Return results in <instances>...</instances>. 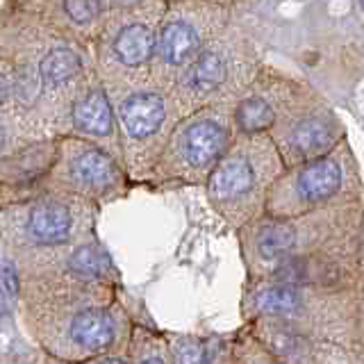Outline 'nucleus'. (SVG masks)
<instances>
[{
  "mask_svg": "<svg viewBox=\"0 0 364 364\" xmlns=\"http://www.w3.org/2000/svg\"><path fill=\"white\" fill-rule=\"evenodd\" d=\"M0 57L16 77L21 117L53 136L68 96L94 68L91 50L41 14L0 5Z\"/></svg>",
  "mask_w": 364,
  "mask_h": 364,
  "instance_id": "1",
  "label": "nucleus"
},
{
  "mask_svg": "<svg viewBox=\"0 0 364 364\" xmlns=\"http://www.w3.org/2000/svg\"><path fill=\"white\" fill-rule=\"evenodd\" d=\"M248 280L264 278L278 264L318 253L364 257V200L341 203L299 216L262 214L237 230Z\"/></svg>",
  "mask_w": 364,
  "mask_h": 364,
  "instance_id": "2",
  "label": "nucleus"
},
{
  "mask_svg": "<svg viewBox=\"0 0 364 364\" xmlns=\"http://www.w3.org/2000/svg\"><path fill=\"white\" fill-rule=\"evenodd\" d=\"M244 318H271L296 333L330 341H364V271L330 284L248 280Z\"/></svg>",
  "mask_w": 364,
  "mask_h": 364,
  "instance_id": "3",
  "label": "nucleus"
},
{
  "mask_svg": "<svg viewBox=\"0 0 364 364\" xmlns=\"http://www.w3.org/2000/svg\"><path fill=\"white\" fill-rule=\"evenodd\" d=\"M282 168L267 132L237 134L203 185L210 208L232 230H239L264 214L269 189Z\"/></svg>",
  "mask_w": 364,
  "mask_h": 364,
  "instance_id": "4",
  "label": "nucleus"
},
{
  "mask_svg": "<svg viewBox=\"0 0 364 364\" xmlns=\"http://www.w3.org/2000/svg\"><path fill=\"white\" fill-rule=\"evenodd\" d=\"M262 64L264 55L259 43L246 28L232 21L171 85L168 94L180 119L212 102H232Z\"/></svg>",
  "mask_w": 364,
  "mask_h": 364,
  "instance_id": "5",
  "label": "nucleus"
},
{
  "mask_svg": "<svg viewBox=\"0 0 364 364\" xmlns=\"http://www.w3.org/2000/svg\"><path fill=\"white\" fill-rule=\"evenodd\" d=\"M235 136L232 102H212L187 114L173 125L141 187L151 191L203 187Z\"/></svg>",
  "mask_w": 364,
  "mask_h": 364,
  "instance_id": "6",
  "label": "nucleus"
},
{
  "mask_svg": "<svg viewBox=\"0 0 364 364\" xmlns=\"http://www.w3.org/2000/svg\"><path fill=\"white\" fill-rule=\"evenodd\" d=\"M100 205L60 191H41L0 210V235L23 262L55 253L96 235Z\"/></svg>",
  "mask_w": 364,
  "mask_h": 364,
  "instance_id": "7",
  "label": "nucleus"
},
{
  "mask_svg": "<svg viewBox=\"0 0 364 364\" xmlns=\"http://www.w3.org/2000/svg\"><path fill=\"white\" fill-rule=\"evenodd\" d=\"M364 200V180L355 151L344 139L333 151L284 166L269 189L264 214L299 216L341 203Z\"/></svg>",
  "mask_w": 364,
  "mask_h": 364,
  "instance_id": "8",
  "label": "nucleus"
},
{
  "mask_svg": "<svg viewBox=\"0 0 364 364\" xmlns=\"http://www.w3.org/2000/svg\"><path fill=\"white\" fill-rule=\"evenodd\" d=\"M107 91L114 102V112H117L125 171L132 185L141 187L162 153L173 125L180 121V114L168 89L155 85L153 80Z\"/></svg>",
  "mask_w": 364,
  "mask_h": 364,
  "instance_id": "9",
  "label": "nucleus"
},
{
  "mask_svg": "<svg viewBox=\"0 0 364 364\" xmlns=\"http://www.w3.org/2000/svg\"><path fill=\"white\" fill-rule=\"evenodd\" d=\"M235 11L210 0H168L155 28L153 82L171 89L205 46L235 21Z\"/></svg>",
  "mask_w": 364,
  "mask_h": 364,
  "instance_id": "10",
  "label": "nucleus"
},
{
  "mask_svg": "<svg viewBox=\"0 0 364 364\" xmlns=\"http://www.w3.org/2000/svg\"><path fill=\"white\" fill-rule=\"evenodd\" d=\"M159 16L107 11L91 43V60L107 89L132 87L151 80L155 60V28Z\"/></svg>",
  "mask_w": 364,
  "mask_h": 364,
  "instance_id": "11",
  "label": "nucleus"
},
{
  "mask_svg": "<svg viewBox=\"0 0 364 364\" xmlns=\"http://www.w3.org/2000/svg\"><path fill=\"white\" fill-rule=\"evenodd\" d=\"M132 187L121 157L87 139L57 136V157L46 191L71 193L96 205H107L125 198Z\"/></svg>",
  "mask_w": 364,
  "mask_h": 364,
  "instance_id": "12",
  "label": "nucleus"
},
{
  "mask_svg": "<svg viewBox=\"0 0 364 364\" xmlns=\"http://www.w3.org/2000/svg\"><path fill=\"white\" fill-rule=\"evenodd\" d=\"M267 134L284 166L314 159L348 139L344 121L314 87Z\"/></svg>",
  "mask_w": 364,
  "mask_h": 364,
  "instance_id": "13",
  "label": "nucleus"
},
{
  "mask_svg": "<svg viewBox=\"0 0 364 364\" xmlns=\"http://www.w3.org/2000/svg\"><path fill=\"white\" fill-rule=\"evenodd\" d=\"M310 87L312 85H307L305 80L264 62L248 87L232 100V123L237 134L269 132Z\"/></svg>",
  "mask_w": 364,
  "mask_h": 364,
  "instance_id": "14",
  "label": "nucleus"
},
{
  "mask_svg": "<svg viewBox=\"0 0 364 364\" xmlns=\"http://www.w3.org/2000/svg\"><path fill=\"white\" fill-rule=\"evenodd\" d=\"M53 136H77V139H87L121 157L117 112H114L112 96L98 77L96 68H91L73 94L68 96Z\"/></svg>",
  "mask_w": 364,
  "mask_h": 364,
  "instance_id": "15",
  "label": "nucleus"
},
{
  "mask_svg": "<svg viewBox=\"0 0 364 364\" xmlns=\"http://www.w3.org/2000/svg\"><path fill=\"white\" fill-rule=\"evenodd\" d=\"M250 333L284 364H364V341L316 339L271 318H250Z\"/></svg>",
  "mask_w": 364,
  "mask_h": 364,
  "instance_id": "16",
  "label": "nucleus"
},
{
  "mask_svg": "<svg viewBox=\"0 0 364 364\" xmlns=\"http://www.w3.org/2000/svg\"><path fill=\"white\" fill-rule=\"evenodd\" d=\"M57 157V136H39L0 157V210L46 191Z\"/></svg>",
  "mask_w": 364,
  "mask_h": 364,
  "instance_id": "17",
  "label": "nucleus"
},
{
  "mask_svg": "<svg viewBox=\"0 0 364 364\" xmlns=\"http://www.w3.org/2000/svg\"><path fill=\"white\" fill-rule=\"evenodd\" d=\"M107 11V0H50L41 16L85 48H91Z\"/></svg>",
  "mask_w": 364,
  "mask_h": 364,
  "instance_id": "18",
  "label": "nucleus"
},
{
  "mask_svg": "<svg viewBox=\"0 0 364 364\" xmlns=\"http://www.w3.org/2000/svg\"><path fill=\"white\" fill-rule=\"evenodd\" d=\"M117 318L105 305H82L68 314L66 337L87 355L105 353L117 337Z\"/></svg>",
  "mask_w": 364,
  "mask_h": 364,
  "instance_id": "19",
  "label": "nucleus"
},
{
  "mask_svg": "<svg viewBox=\"0 0 364 364\" xmlns=\"http://www.w3.org/2000/svg\"><path fill=\"white\" fill-rule=\"evenodd\" d=\"M39 136L41 134L21 114H0V157Z\"/></svg>",
  "mask_w": 364,
  "mask_h": 364,
  "instance_id": "20",
  "label": "nucleus"
},
{
  "mask_svg": "<svg viewBox=\"0 0 364 364\" xmlns=\"http://www.w3.org/2000/svg\"><path fill=\"white\" fill-rule=\"evenodd\" d=\"M230 355H232V364H284L267 344H262V341L250 333V328L237 339Z\"/></svg>",
  "mask_w": 364,
  "mask_h": 364,
  "instance_id": "21",
  "label": "nucleus"
},
{
  "mask_svg": "<svg viewBox=\"0 0 364 364\" xmlns=\"http://www.w3.org/2000/svg\"><path fill=\"white\" fill-rule=\"evenodd\" d=\"M0 114H21L16 77L3 57H0Z\"/></svg>",
  "mask_w": 364,
  "mask_h": 364,
  "instance_id": "22",
  "label": "nucleus"
},
{
  "mask_svg": "<svg viewBox=\"0 0 364 364\" xmlns=\"http://www.w3.org/2000/svg\"><path fill=\"white\" fill-rule=\"evenodd\" d=\"M109 11H132V14L162 16L166 0H107Z\"/></svg>",
  "mask_w": 364,
  "mask_h": 364,
  "instance_id": "23",
  "label": "nucleus"
},
{
  "mask_svg": "<svg viewBox=\"0 0 364 364\" xmlns=\"http://www.w3.org/2000/svg\"><path fill=\"white\" fill-rule=\"evenodd\" d=\"M50 0H0V5L7 9H18V11H32V14H41Z\"/></svg>",
  "mask_w": 364,
  "mask_h": 364,
  "instance_id": "24",
  "label": "nucleus"
},
{
  "mask_svg": "<svg viewBox=\"0 0 364 364\" xmlns=\"http://www.w3.org/2000/svg\"><path fill=\"white\" fill-rule=\"evenodd\" d=\"M136 364H166V360L159 353H148L141 360H136Z\"/></svg>",
  "mask_w": 364,
  "mask_h": 364,
  "instance_id": "25",
  "label": "nucleus"
},
{
  "mask_svg": "<svg viewBox=\"0 0 364 364\" xmlns=\"http://www.w3.org/2000/svg\"><path fill=\"white\" fill-rule=\"evenodd\" d=\"M168 3V0H166ZM210 3H216V5H225V7H232V9H239L242 5H246L248 0H210Z\"/></svg>",
  "mask_w": 364,
  "mask_h": 364,
  "instance_id": "26",
  "label": "nucleus"
},
{
  "mask_svg": "<svg viewBox=\"0 0 364 364\" xmlns=\"http://www.w3.org/2000/svg\"><path fill=\"white\" fill-rule=\"evenodd\" d=\"M94 364H128V362L121 360V358H102V360H98Z\"/></svg>",
  "mask_w": 364,
  "mask_h": 364,
  "instance_id": "27",
  "label": "nucleus"
}]
</instances>
